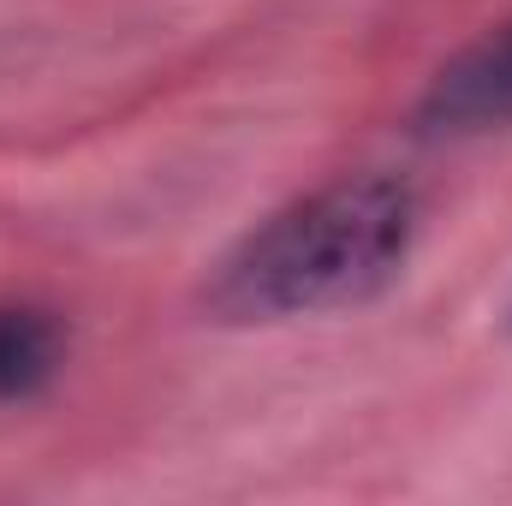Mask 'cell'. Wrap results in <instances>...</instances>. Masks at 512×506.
I'll return each instance as SVG.
<instances>
[{
    "mask_svg": "<svg viewBox=\"0 0 512 506\" xmlns=\"http://www.w3.org/2000/svg\"><path fill=\"white\" fill-rule=\"evenodd\" d=\"M66 364V328L42 304H0V405L36 399Z\"/></svg>",
    "mask_w": 512,
    "mask_h": 506,
    "instance_id": "3957f363",
    "label": "cell"
},
{
    "mask_svg": "<svg viewBox=\"0 0 512 506\" xmlns=\"http://www.w3.org/2000/svg\"><path fill=\"white\" fill-rule=\"evenodd\" d=\"M423 137H483L512 126V18L465 42L417 96Z\"/></svg>",
    "mask_w": 512,
    "mask_h": 506,
    "instance_id": "7a4b0ae2",
    "label": "cell"
},
{
    "mask_svg": "<svg viewBox=\"0 0 512 506\" xmlns=\"http://www.w3.org/2000/svg\"><path fill=\"white\" fill-rule=\"evenodd\" d=\"M417 245V197L387 173L334 179L251 227L215 262L203 304L221 322H292L387 292Z\"/></svg>",
    "mask_w": 512,
    "mask_h": 506,
    "instance_id": "6da1fadb",
    "label": "cell"
}]
</instances>
